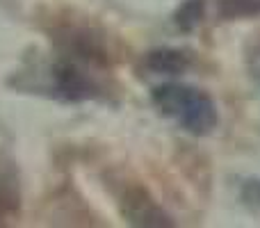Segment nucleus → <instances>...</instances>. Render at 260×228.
Returning <instances> with one entry per match:
<instances>
[{
    "instance_id": "nucleus-4",
    "label": "nucleus",
    "mask_w": 260,
    "mask_h": 228,
    "mask_svg": "<svg viewBox=\"0 0 260 228\" xmlns=\"http://www.w3.org/2000/svg\"><path fill=\"white\" fill-rule=\"evenodd\" d=\"M146 69L151 73H160V76H178L189 67V57L183 50L174 48H157L146 55L144 59Z\"/></svg>"
},
{
    "instance_id": "nucleus-6",
    "label": "nucleus",
    "mask_w": 260,
    "mask_h": 228,
    "mask_svg": "<svg viewBox=\"0 0 260 228\" xmlns=\"http://www.w3.org/2000/svg\"><path fill=\"white\" fill-rule=\"evenodd\" d=\"M203 0H185L183 5L176 12V23H178L180 30H192L199 25V21L203 18Z\"/></svg>"
},
{
    "instance_id": "nucleus-5",
    "label": "nucleus",
    "mask_w": 260,
    "mask_h": 228,
    "mask_svg": "<svg viewBox=\"0 0 260 228\" xmlns=\"http://www.w3.org/2000/svg\"><path fill=\"white\" fill-rule=\"evenodd\" d=\"M217 14L224 21H242L260 16V0H217Z\"/></svg>"
},
{
    "instance_id": "nucleus-1",
    "label": "nucleus",
    "mask_w": 260,
    "mask_h": 228,
    "mask_svg": "<svg viewBox=\"0 0 260 228\" xmlns=\"http://www.w3.org/2000/svg\"><path fill=\"white\" fill-rule=\"evenodd\" d=\"M151 101L167 119L176 121L180 128L192 135L212 133L219 121L215 101L199 87L167 82L153 89Z\"/></svg>"
},
{
    "instance_id": "nucleus-7",
    "label": "nucleus",
    "mask_w": 260,
    "mask_h": 228,
    "mask_svg": "<svg viewBox=\"0 0 260 228\" xmlns=\"http://www.w3.org/2000/svg\"><path fill=\"white\" fill-rule=\"evenodd\" d=\"M9 187H12V183H9V178L5 174H0V208H9V199H16V194H9Z\"/></svg>"
},
{
    "instance_id": "nucleus-2",
    "label": "nucleus",
    "mask_w": 260,
    "mask_h": 228,
    "mask_svg": "<svg viewBox=\"0 0 260 228\" xmlns=\"http://www.w3.org/2000/svg\"><path fill=\"white\" fill-rule=\"evenodd\" d=\"M123 206H126V217L137 226H171L169 217L142 189H133L130 194H126Z\"/></svg>"
},
{
    "instance_id": "nucleus-3",
    "label": "nucleus",
    "mask_w": 260,
    "mask_h": 228,
    "mask_svg": "<svg viewBox=\"0 0 260 228\" xmlns=\"http://www.w3.org/2000/svg\"><path fill=\"white\" fill-rule=\"evenodd\" d=\"M55 89L69 101H80L94 96L96 85L87 73H82L78 67L71 64H59L55 69Z\"/></svg>"
}]
</instances>
